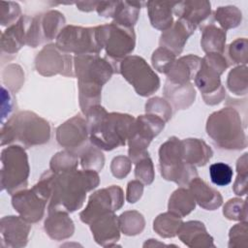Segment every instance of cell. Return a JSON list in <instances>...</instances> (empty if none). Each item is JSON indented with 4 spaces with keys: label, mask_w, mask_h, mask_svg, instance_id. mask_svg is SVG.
<instances>
[{
    "label": "cell",
    "mask_w": 248,
    "mask_h": 248,
    "mask_svg": "<svg viewBox=\"0 0 248 248\" xmlns=\"http://www.w3.org/2000/svg\"><path fill=\"white\" fill-rule=\"evenodd\" d=\"M232 169L230 165L218 162L210 165L209 167V176L213 184L217 186H227L232 180Z\"/></svg>",
    "instance_id": "obj_37"
},
{
    "label": "cell",
    "mask_w": 248,
    "mask_h": 248,
    "mask_svg": "<svg viewBox=\"0 0 248 248\" xmlns=\"http://www.w3.org/2000/svg\"><path fill=\"white\" fill-rule=\"evenodd\" d=\"M195 30L186 21L178 18L169 29L163 31L159 41L160 47H165L175 55L180 54L188 38Z\"/></svg>",
    "instance_id": "obj_21"
},
{
    "label": "cell",
    "mask_w": 248,
    "mask_h": 248,
    "mask_svg": "<svg viewBox=\"0 0 248 248\" xmlns=\"http://www.w3.org/2000/svg\"><path fill=\"white\" fill-rule=\"evenodd\" d=\"M20 8L15 2H0V23L1 25H13L16 20L19 19Z\"/></svg>",
    "instance_id": "obj_42"
},
{
    "label": "cell",
    "mask_w": 248,
    "mask_h": 248,
    "mask_svg": "<svg viewBox=\"0 0 248 248\" xmlns=\"http://www.w3.org/2000/svg\"><path fill=\"white\" fill-rule=\"evenodd\" d=\"M244 70H246L245 66L236 67L230 72L228 77V87L232 93L236 95L246 94L247 91V76H244L240 78V75Z\"/></svg>",
    "instance_id": "obj_41"
},
{
    "label": "cell",
    "mask_w": 248,
    "mask_h": 248,
    "mask_svg": "<svg viewBox=\"0 0 248 248\" xmlns=\"http://www.w3.org/2000/svg\"><path fill=\"white\" fill-rule=\"evenodd\" d=\"M188 186L196 202H198L201 207L206 210H214L222 204L223 199L220 193L208 186L198 176L192 179Z\"/></svg>",
    "instance_id": "obj_24"
},
{
    "label": "cell",
    "mask_w": 248,
    "mask_h": 248,
    "mask_svg": "<svg viewBox=\"0 0 248 248\" xmlns=\"http://www.w3.org/2000/svg\"><path fill=\"white\" fill-rule=\"evenodd\" d=\"M1 187L10 195L26 189L29 176L27 153L20 145H10L1 152Z\"/></svg>",
    "instance_id": "obj_10"
},
{
    "label": "cell",
    "mask_w": 248,
    "mask_h": 248,
    "mask_svg": "<svg viewBox=\"0 0 248 248\" xmlns=\"http://www.w3.org/2000/svg\"><path fill=\"white\" fill-rule=\"evenodd\" d=\"M229 56L232 63H244L247 62V40L245 38L237 39L229 46Z\"/></svg>",
    "instance_id": "obj_45"
},
{
    "label": "cell",
    "mask_w": 248,
    "mask_h": 248,
    "mask_svg": "<svg viewBox=\"0 0 248 248\" xmlns=\"http://www.w3.org/2000/svg\"><path fill=\"white\" fill-rule=\"evenodd\" d=\"M118 219L121 231L127 235H136L144 229V218L138 211H126Z\"/></svg>",
    "instance_id": "obj_34"
},
{
    "label": "cell",
    "mask_w": 248,
    "mask_h": 248,
    "mask_svg": "<svg viewBox=\"0 0 248 248\" xmlns=\"http://www.w3.org/2000/svg\"><path fill=\"white\" fill-rule=\"evenodd\" d=\"M96 37L99 45L106 50V57L116 67L122 59L129 56L136 46V34L133 27L115 22L96 26Z\"/></svg>",
    "instance_id": "obj_7"
},
{
    "label": "cell",
    "mask_w": 248,
    "mask_h": 248,
    "mask_svg": "<svg viewBox=\"0 0 248 248\" xmlns=\"http://www.w3.org/2000/svg\"><path fill=\"white\" fill-rule=\"evenodd\" d=\"M213 18L217 20L224 30L234 28L241 22V12L234 6L219 7L215 12Z\"/></svg>",
    "instance_id": "obj_35"
},
{
    "label": "cell",
    "mask_w": 248,
    "mask_h": 248,
    "mask_svg": "<svg viewBox=\"0 0 248 248\" xmlns=\"http://www.w3.org/2000/svg\"><path fill=\"white\" fill-rule=\"evenodd\" d=\"M143 191V184L140 180H133L128 183L126 199L130 203L136 202L140 199Z\"/></svg>",
    "instance_id": "obj_48"
},
{
    "label": "cell",
    "mask_w": 248,
    "mask_h": 248,
    "mask_svg": "<svg viewBox=\"0 0 248 248\" xmlns=\"http://www.w3.org/2000/svg\"><path fill=\"white\" fill-rule=\"evenodd\" d=\"M201 46L206 53H220L224 54L226 44V31L209 23L203 26L202 29Z\"/></svg>",
    "instance_id": "obj_30"
},
{
    "label": "cell",
    "mask_w": 248,
    "mask_h": 248,
    "mask_svg": "<svg viewBox=\"0 0 248 248\" xmlns=\"http://www.w3.org/2000/svg\"><path fill=\"white\" fill-rule=\"evenodd\" d=\"M202 58L189 54L176 59L166 73L167 80L173 84H186L195 78L200 67Z\"/></svg>",
    "instance_id": "obj_22"
},
{
    "label": "cell",
    "mask_w": 248,
    "mask_h": 248,
    "mask_svg": "<svg viewBox=\"0 0 248 248\" xmlns=\"http://www.w3.org/2000/svg\"><path fill=\"white\" fill-rule=\"evenodd\" d=\"M240 239L246 243L247 240V226L246 222L239 223L232 227L230 231V242L229 247L241 246Z\"/></svg>",
    "instance_id": "obj_47"
},
{
    "label": "cell",
    "mask_w": 248,
    "mask_h": 248,
    "mask_svg": "<svg viewBox=\"0 0 248 248\" xmlns=\"http://www.w3.org/2000/svg\"><path fill=\"white\" fill-rule=\"evenodd\" d=\"M173 13L178 18L183 19L195 29L198 26L202 29L203 26L213 22L208 1L175 2Z\"/></svg>",
    "instance_id": "obj_18"
},
{
    "label": "cell",
    "mask_w": 248,
    "mask_h": 248,
    "mask_svg": "<svg viewBox=\"0 0 248 248\" xmlns=\"http://www.w3.org/2000/svg\"><path fill=\"white\" fill-rule=\"evenodd\" d=\"M56 46L66 53L99 54L103 49L96 37V27L65 26L56 37Z\"/></svg>",
    "instance_id": "obj_13"
},
{
    "label": "cell",
    "mask_w": 248,
    "mask_h": 248,
    "mask_svg": "<svg viewBox=\"0 0 248 248\" xmlns=\"http://www.w3.org/2000/svg\"><path fill=\"white\" fill-rule=\"evenodd\" d=\"M42 43L55 39L65 27V17L58 11H49L36 16Z\"/></svg>",
    "instance_id": "obj_28"
},
{
    "label": "cell",
    "mask_w": 248,
    "mask_h": 248,
    "mask_svg": "<svg viewBox=\"0 0 248 248\" xmlns=\"http://www.w3.org/2000/svg\"><path fill=\"white\" fill-rule=\"evenodd\" d=\"M110 170H111L112 174L116 178L121 179V178L125 177L130 172L131 160L124 156L115 157L111 162Z\"/></svg>",
    "instance_id": "obj_46"
},
{
    "label": "cell",
    "mask_w": 248,
    "mask_h": 248,
    "mask_svg": "<svg viewBox=\"0 0 248 248\" xmlns=\"http://www.w3.org/2000/svg\"><path fill=\"white\" fill-rule=\"evenodd\" d=\"M98 2H78L77 6L78 7L79 10L81 11H85V12H89V11H93L96 10Z\"/></svg>",
    "instance_id": "obj_49"
},
{
    "label": "cell",
    "mask_w": 248,
    "mask_h": 248,
    "mask_svg": "<svg viewBox=\"0 0 248 248\" xmlns=\"http://www.w3.org/2000/svg\"><path fill=\"white\" fill-rule=\"evenodd\" d=\"M78 157L69 151L56 153L50 161V170L52 171H65L77 169Z\"/></svg>",
    "instance_id": "obj_38"
},
{
    "label": "cell",
    "mask_w": 248,
    "mask_h": 248,
    "mask_svg": "<svg viewBox=\"0 0 248 248\" xmlns=\"http://www.w3.org/2000/svg\"><path fill=\"white\" fill-rule=\"evenodd\" d=\"M145 111L148 114H153L162 118L165 122L170 120L172 113L171 105L169 103V101L160 97H155L148 100L145 105Z\"/></svg>",
    "instance_id": "obj_39"
},
{
    "label": "cell",
    "mask_w": 248,
    "mask_h": 248,
    "mask_svg": "<svg viewBox=\"0 0 248 248\" xmlns=\"http://www.w3.org/2000/svg\"><path fill=\"white\" fill-rule=\"evenodd\" d=\"M179 239L188 247L202 248L214 247L213 238L207 233L203 223L200 221H188L182 223L177 232Z\"/></svg>",
    "instance_id": "obj_23"
},
{
    "label": "cell",
    "mask_w": 248,
    "mask_h": 248,
    "mask_svg": "<svg viewBox=\"0 0 248 248\" xmlns=\"http://www.w3.org/2000/svg\"><path fill=\"white\" fill-rule=\"evenodd\" d=\"M183 161L192 166H204L213 155L212 149L202 140L186 139L181 140Z\"/></svg>",
    "instance_id": "obj_26"
},
{
    "label": "cell",
    "mask_w": 248,
    "mask_h": 248,
    "mask_svg": "<svg viewBox=\"0 0 248 248\" xmlns=\"http://www.w3.org/2000/svg\"><path fill=\"white\" fill-rule=\"evenodd\" d=\"M73 62L71 54L59 49L55 44L44 46L35 59L37 71L46 77L57 74L73 77Z\"/></svg>",
    "instance_id": "obj_16"
},
{
    "label": "cell",
    "mask_w": 248,
    "mask_h": 248,
    "mask_svg": "<svg viewBox=\"0 0 248 248\" xmlns=\"http://www.w3.org/2000/svg\"><path fill=\"white\" fill-rule=\"evenodd\" d=\"M51 197V187L49 174L45 171L39 182L30 190H20L13 195L12 204L28 223H36L40 221L45 213L46 202Z\"/></svg>",
    "instance_id": "obj_9"
},
{
    "label": "cell",
    "mask_w": 248,
    "mask_h": 248,
    "mask_svg": "<svg viewBox=\"0 0 248 248\" xmlns=\"http://www.w3.org/2000/svg\"><path fill=\"white\" fill-rule=\"evenodd\" d=\"M31 226L20 216H6L0 222L1 245L19 248L27 244Z\"/></svg>",
    "instance_id": "obj_17"
},
{
    "label": "cell",
    "mask_w": 248,
    "mask_h": 248,
    "mask_svg": "<svg viewBox=\"0 0 248 248\" xmlns=\"http://www.w3.org/2000/svg\"><path fill=\"white\" fill-rule=\"evenodd\" d=\"M164 94L176 109L189 108L196 97V91L191 82L186 84H173L167 80L164 86Z\"/></svg>",
    "instance_id": "obj_29"
},
{
    "label": "cell",
    "mask_w": 248,
    "mask_h": 248,
    "mask_svg": "<svg viewBox=\"0 0 248 248\" xmlns=\"http://www.w3.org/2000/svg\"><path fill=\"white\" fill-rule=\"evenodd\" d=\"M206 132L216 145L224 149H242L247 145L239 113L233 108H224L207 119Z\"/></svg>",
    "instance_id": "obj_5"
},
{
    "label": "cell",
    "mask_w": 248,
    "mask_h": 248,
    "mask_svg": "<svg viewBox=\"0 0 248 248\" xmlns=\"http://www.w3.org/2000/svg\"><path fill=\"white\" fill-rule=\"evenodd\" d=\"M165 127V121L153 114L146 113L135 119L130 136L128 138L129 158L136 164L140 160L149 156L146 148L152 139Z\"/></svg>",
    "instance_id": "obj_12"
},
{
    "label": "cell",
    "mask_w": 248,
    "mask_h": 248,
    "mask_svg": "<svg viewBox=\"0 0 248 248\" xmlns=\"http://www.w3.org/2000/svg\"><path fill=\"white\" fill-rule=\"evenodd\" d=\"M90 142L99 149L109 151L125 145L135 118L126 113L108 112L100 105L85 112Z\"/></svg>",
    "instance_id": "obj_2"
},
{
    "label": "cell",
    "mask_w": 248,
    "mask_h": 248,
    "mask_svg": "<svg viewBox=\"0 0 248 248\" xmlns=\"http://www.w3.org/2000/svg\"><path fill=\"white\" fill-rule=\"evenodd\" d=\"M161 175L166 180L173 181L179 186H186L198 176L195 166L183 161L182 142L176 137L170 138L159 149Z\"/></svg>",
    "instance_id": "obj_8"
},
{
    "label": "cell",
    "mask_w": 248,
    "mask_h": 248,
    "mask_svg": "<svg viewBox=\"0 0 248 248\" xmlns=\"http://www.w3.org/2000/svg\"><path fill=\"white\" fill-rule=\"evenodd\" d=\"M75 73L78 78V98L81 111L85 112L101 101L102 87L114 73L116 67L99 54H81L74 57Z\"/></svg>",
    "instance_id": "obj_3"
},
{
    "label": "cell",
    "mask_w": 248,
    "mask_h": 248,
    "mask_svg": "<svg viewBox=\"0 0 248 248\" xmlns=\"http://www.w3.org/2000/svg\"><path fill=\"white\" fill-rule=\"evenodd\" d=\"M142 3L141 2H128V1H115L114 10L112 14L113 22L133 27L139 17Z\"/></svg>",
    "instance_id": "obj_32"
},
{
    "label": "cell",
    "mask_w": 248,
    "mask_h": 248,
    "mask_svg": "<svg viewBox=\"0 0 248 248\" xmlns=\"http://www.w3.org/2000/svg\"><path fill=\"white\" fill-rule=\"evenodd\" d=\"M182 223L181 217L169 211L157 216L153 223V229L163 237H173L177 234Z\"/></svg>",
    "instance_id": "obj_33"
},
{
    "label": "cell",
    "mask_w": 248,
    "mask_h": 248,
    "mask_svg": "<svg viewBox=\"0 0 248 248\" xmlns=\"http://www.w3.org/2000/svg\"><path fill=\"white\" fill-rule=\"evenodd\" d=\"M80 163L84 170L100 171L105 163V157L102 151L95 145L88 144L80 153Z\"/></svg>",
    "instance_id": "obj_36"
},
{
    "label": "cell",
    "mask_w": 248,
    "mask_h": 248,
    "mask_svg": "<svg viewBox=\"0 0 248 248\" xmlns=\"http://www.w3.org/2000/svg\"><path fill=\"white\" fill-rule=\"evenodd\" d=\"M89 225L95 241L103 247L114 246L120 238L119 219L114 212H108Z\"/></svg>",
    "instance_id": "obj_19"
},
{
    "label": "cell",
    "mask_w": 248,
    "mask_h": 248,
    "mask_svg": "<svg viewBox=\"0 0 248 248\" xmlns=\"http://www.w3.org/2000/svg\"><path fill=\"white\" fill-rule=\"evenodd\" d=\"M88 137L89 132L86 119L80 115L74 116L56 130L58 143L78 157L88 145Z\"/></svg>",
    "instance_id": "obj_15"
},
{
    "label": "cell",
    "mask_w": 248,
    "mask_h": 248,
    "mask_svg": "<svg viewBox=\"0 0 248 248\" xmlns=\"http://www.w3.org/2000/svg\"><path fill=\"white\" fill-rule=\"evenodd\" d=\"M175 56L176 55L172 53L170 50L165 47H159L152 54V65L154 69L158 72L166 74L170 68V66L173 64V62L176 60Z\"/></svg>",
    "instance_id": "obj_40"
},
{
    "label": "cell",
    "mask_w": 248,
    "mask_h": 248,
    "mask_svg": "<svg viewBox=\"0 0 248 248\" xmlns=\"http://www.w3.org/2000/svg\"><path fill=\"white\" fill-rule=\"evenodd\" d=\"M45 221V231L54 240H63L73 235L75 227L72 219L65 211H53L48 213Z\"/></svg>",
    "instance_id": "obj_25"
},
{
    "label": "cell",
    "mask_w": 248,
    "mask_h": 248,
    "mask_svg": "<svg viewBox=\"0 0 248 248\" xmlns=\"http://www.w3.org/2000/svg\"><path fill=\"white\" fill-rule=\"evenodd\" d=\"M229 65L225 55L220 53H207L202 59L194 80L207 105H217L225 98L226 91L220 76Z\"/></svg>",
    "instance_id": "obj_6"
},
{
    "label": "cell",
    "mask_w": 248,
    "mask_h": 248,
    "mask_svg": "<svg viewBox=\"0 0 248 248\" xmlns=\"http://www.w3.org/2000/svg\"><path fill=\"white\" fill-rule=\"evenodd\" d=\"M50 138L46 120L31 111H19L11 116L1 128V145L19 142L25 147L44 144Z\"/></svg>",
    "instance_id": "obj_4"
},
{
    "label": "cell",
    "mask_w": 248,
    "mask_h": 248,
    "mask_svg": "<svg viewBox=\"0 0 248 248\" xmlns=\"http://www.w3.org/2000/svg\"><path fill=\"white\" fill-rule=\"evenodd\" d=\"M196 201L189 189L180 187L175 190L169 201V211L179 216L184 217L195 209Z\"/></svg>",
    "instance_id": "obj_31"
},
{
    "label": "cell",
    "mask_w": 248,
    "mask_h": 248,
    "mask_svg": "<svg viewBox=\"0 0 248 248\" xmlns=\"http://www.w3.org/2000/svg\"><path fill=\"white\" fill-rule=\"evenodd\" d=\"M135 176L143 184H151L154 179V168L152 160L149 156L136 163Z\"/></svg>",
    "instance_id": "obj_43"
},
{
    "label": "cell",
    "mask_w": 248,
    "mask_h": 248,
    "mask_svg": "<svg viewBox=\"0 0 248 248\" xmlns=\"http://www.w3.org/2000/svg\"><path fill=\"white\" fill-rule=\"evenodd\" d=\"M32 21V17L21 16L19 19L13 25L9 26L1 36L2 53H16L27 41V32Z\"/></svg>",
    "instance_id": "obj_20"
},
{
    "label": "cell",
    "mask_w": 248,
    "mask_h": 248,
    "mask_svg": "<svg viewBox=\"0 0 248 248\" xmlns=\"http://www.w3.org/2000/svg\"><path fill=\"white\" fill-rule=\"evenodd\" d=\"M51 197L47 211L73 212L79 209L86 197V193L99 184L98 171L77 169L65 171L49 170Z\"/></svg>",
    "instance_id": "obj_1"
},
{
    "label": "cell",
    "mask_w": 248,
    "mask_h": 248,
    "mask_svg": "<svg viewBox=\"0 0 248 248\" xmlns=\"http://www.w3.org/2000/svg\"><path fill=\"white\" fill-rule=\"evenodd\" d=\"M124 203L122 189L117 185H112L93 193L88 201L87 206L79 213L83 223L90 224L96 218L108 213L117 211Z\"/></svg>",
    "instance_id": "obj_14"
},
{
    "label": "cell",
    "mask_w": 248,
    "mask_h": 248,
    "mask_svg": "<svg viewBox=\"0 0 248 248\" xmlns=\"http://www.w3.org/2000/svg\"><path fill=\"white\" fill-rule=\"evenodd\" d=\"M223 213L230 220H244L246 221L245 201L240 199H232L224 206Z\"/></svg>",
    "instance_id": "obj_44"
},
{
    "label": "cell",
    "mask_w": 248,
    "mask_h": 248,
    "mask_svg": "<svg viewBox=\"0 0 248 248\" xmlns=\"http://www.w3.org/2000/svg\"><path fill=\"white\" fill-rule=\"evenodd\" d=\"M175 2L171 1H148L146 3L151 25L165 31L173 24L172 13Z\"/></svg>",
    "instance_id": "obj_27"
},
{
    "label": "cell",
    "mask_w": 248,
    "mask_h": 248,
    "mask_svg": "<svg viewBox=\"0 0 248 248\" xmlns=\"http://www.w3.org/2000/svg\"><path fill=\"white\" fill-rule=\"evenodd\" d=\"M119 73L142 97L153 94L160 87L159 77L140 56L129 55L122 59Z\"/></svg>",
    "instance_id": "obj_11"
}]
</instances>
